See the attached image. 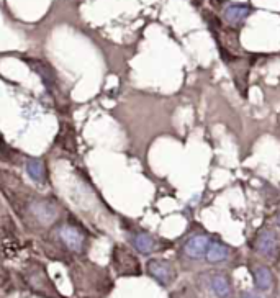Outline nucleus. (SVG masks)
<instances>
[{"mask_svg":"<svg viewBox=\"0 0 280 298\" xmlns=\"http://www.w3.org/2000/svg\"><path fill=\"white\" fill-rule=\"evenodd\" d=\"M229 256V247L225 246L223 243L220 241H210V246H208V251L205 254V258L210 264H218V262H223L228 259Z\"/></svg>","mask_w":280,"mask_h":298,"instance_id":"8","label":"nucleus"},{"mask_svg":"<svg viewBox=\"0 0 280 298\" xmlns=\"http://www.w3.org/2000/svg\"><path fill=\"white\" fill-rule=\"evenodd\" d=\"M280 247V239L275 231L264 229L256 238V251L264 258H275Z\"/></svg>","mask_w":280,"mask_h":298,"instance_id":"2","label":"nucleus"},{"mask_svg":"<svg viewBox=\"0 0 280 298\" xmlns=\"http://www.w3.org/2000/svg\"><path fill=\"white\" fill-rule=\"evenodd\" d=\"M277 223H278V225H280V215H278V217H277Z\"/></svg>","mask_w":280,"mask_h":298,"instance_id":"14","label":"nucleus"},{"mask_svg":"<svg viewBox=\"0 0 280 298\" xmlns=\"http://www.w3.org/2000/svg\"><path fill=\"white\" fill-rule=\"evenodd\" d=\"M27 62L33 68L36 74H39L41 80L45 82V86L48 87L49 92H53V90L57 87V77L54 71L49 68V64L45 62V61H39V59H27Z\"/></svg>","mask_w":280,"mask_h":298,"instance_id":"6","label":"nucleus"},{"mask_svg":"<svg viewBox=\"0 0 280 298\" xmlns=\"http://www.w3.org/2000/svg\"><path fill=\"white\" fill-rule=\"evenodd\" d=\"M59 238H61V241L68 246V249H71L74 252H80L82 249H84L85 238L76 226H69V225L62 226L59 229Z\"/></svg>","mask_w":280,"mask_h":298,"instance_id":"4","label":"nucleus"},{"mask_svg":"<svg viewBox=\"0 0 280 298\" xmlns=\"http://www.w3.org/2000/svg\"><path fill=\"white\" fill-rule=\"evenodd\" d=\"M210 285H211L213 293H215L218 298H229V296H231V293H233L231 284H229V280L223 274L213 275L211 280H210Z\"/></svg>","mask_w":280,"mask_h":298,"instance_id":"9","label":"nucleus"},{"mask_svg":"<svg viewBox=\"0 0 280 298\" xmlns=\"http://www.w3.org/2000/svg\"><path fill=\"white\" fill-rule=\"evenodd\" d=\"M30 210L35 217L43 223V225H49L57 218V210L53 203L48 200H36L30 205Z\"/></svg>","mask_w":280,"mask_h":298,"instance_id":"7","label":"nucleus"},{"mask_svg":"<svg viewBox=\"0 0 280 298\" xmlns=\"http://www.w3.org/2000/svg\"><path fill=\"white\" fill-rule=\"evenodd\" d=\"M133 246L136 247L138 252H141V254H151L154 251V247H156V241H154V238L151 235H147V233H138L133 238Z\"/></svg>","mask_w":280,"mask_h":298,"instance_id":"12","label":"nucleus"},{"mask_svg":"<svg viewBox=\"0 0 280 298\" xmlns=\"http://www.w3.org/2000/svg\"><path fill=\"white\" fill-rule=\"evenodd\" d=\"M254 12V8L248 4H228L223 8V18L228 27L240 28L243 23L249 18V15Z\"/></svg>","mask_w":280,"mask_h":298,"instance_id":"1","label":"nucleus"},{"mask_svg":"<svg viewBox=\"0 0 280 298\" xmlns=\"http://www.w3.org/2000/svg\"><path fill=\"white\" fill-rule=\"evenodd\" d=\"M243 298H259L257 295H254V293H244Z\"/></svg>","mask_w":280,"mask_h":298,"instance_id":"13","label":"nucleus"},{"mask_svg":"<svg viewBox=\"0 0 280 298\" xmlns=\"http://www.w3.org/2000/svg\"><path fill=\"white\" fill-rule=\"evenodd\" d=\"M208 246H210V238L207 235H197V236H192L185 243L184 252L190 259H202L207 254Z\"/></svg>","mask_w":280,"mask_h":298,"instance_id":"5","label":"nucleus"},{"mask_svg":"<svg viewBox=\"0 0 280 298\" xmlns=\"http://www.w3.org/2000/svg\"><path fill=\"white\" fill-rule=\"evenodd\" d=\"M147 272L154 280H158L164 287H167L176 277V270L172 267V264L161 259H153L147 262Z\"/></svg>","mask_w":280,"mask_h":298,"instance_id":"3","label":"nucleus"},{"mask_svg":"<svg viewBox=\"0 0 280 298\" xmlns=\"http://www.w3.org/2000/svg\"><path fill=\"white\" fill-rule=\"evenodd\" d=\"M254 282H256V287L259 290H269L274 284V275L267 267L261 266L254 270Z\"/></svg>","mask_w":280,"mask_h":298,"instance_id":"11","label":"nucleus"},{"mask_svg":"<svg viewBox=\"0 0 280 298\" xmlns=\"http://www.w3.org/2000/svg\"><path fill=\"white\" fill-rule=\"evenodd\" d=\"M27 172L31 180H35L36 184H45L46 180V169L43 161L39 159H28L27 162Z\"/></svg>","mask_w":280,"mask_h":298,"instance_id":"10","label":"nucleus"}]
</instances>
